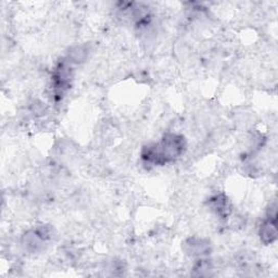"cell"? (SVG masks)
I'll return each instance as SVG.
<instances>
[{
  "mask_svg": "<svg viewBox=\"0 0 278 278\" xmlns=\"http://www.w3.org/2000/svg\"><path fill=\"white\" fill-rule=\"evenodd\" d=\"M260 237L262 239L264 243H271L273 242L277 237V229L275 219H269L264 222L260 228Z\"/></svg>",
  "mask_w": 278,
  "mask_h": 278,
  "instance_id": "cell-2",
  "label": "cell"
},
{
  "mask_svg": "<svg viewBox=\"0 0 278 278\" xmlns=\"http://www.w3.org/2000/svg\"><path fill=\"white\" fill-rule=\"evenodd\" d=\"M88 55V48L86 46H75L68 52V58L72 62L81 63L84 62V60L87 58Z\"/></svg>",
  "mask_w": 278,
  "mask_h": 278,
  "instance_id": "cell-4",
  "label": "cell"
},
{
  "mask_svg": "<svg viewBox=\"0 0 278 278\" xmlns=\"http://www.w3.org/2000/svg\"><path fill=\"white\" fill-rule=\"evenodd\" d=\"M185 147V141L181 136L175 134H169L165 136L162 143L159 145L163 162L165 163L178 158L184 152Z\"/></svg>",
  "mask_w": 278,
  "mask_h": 278,
  "instance_id": "cell-1",
  "label": "cell"
},
{
  "mask_svg": "<svg viewBox=\"0 0 278 278\" xmlns=\"http://www.w3.org/2000/svg\"><path fill=\"white\" fill-rule=\"evenodd\" d=\"M186 249L191 256H203L208 251V243L201 239H189L186 242Z\"/></svg>",
  "mask_w": 278,
  "mask_h": 278,
  "instance_id": "cell-3",
  "label": "cell"
}]
</instances>
